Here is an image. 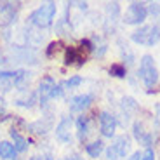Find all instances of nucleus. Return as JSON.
<instances>
[{
    "label": "nucleus",
    "mask_w": 160,
    "mask_h": 160,
    "mask_svg": "<svg viewBox=\"0 0 160 160\" xmlns=\"http://www.w3.org/2000/svg\"><path fill=\"white\" fill-rule=\"evenodd\" d=\"M54 91H56V82L52 78H44L38 85V96H40V103H45L51 98H54Z\"/></svg>",
    "instance_id": "nucleus-7"
},
{
    "label": "nucleus",
    "mask_w": 160,
    "mask_h": 160,
    "mask_svg": "<svg viewBox=\"0 0 160 160\" xmlns=\"http://www.w3.org/2000/svg\"><path fill=\"white\" fill-rule=\"evenodd\" d=\"M2 63H5V58L2 56V52H0V64H2Z\"/></svg>",
    "instance_id": "nucleus-23"
},
{
    "label": "nucleus",
    "mask_w": 160,
    "mask_h": 160,
    "mask_svg": "<svg viewBox=\"0 0 160 160\" xmlns=\"http://www.w3.org/2000/svg\"><path fill=\"white\" fill-rule=\"evenodd\" d=\"M146 16H148L146 4H143V2H132L124 14V23L125 24H139L146 19Z\"/></svg>",
    "instance_id": "nucleus-4"
},
{
    "label": "nucleus",
    "mask_w": 160,
    "mask_h": 160,
    "mask_svg": "<svg viewBox=\"0 0 160 160\" xmlns=\"http://www.w3.org/2000/svg\"><path fill=\"white\" fill-rule=\"evenodd\" d=\"M141 160H155V153L152 148H146V152L141 155Z\"/></svg>",
    "instance_id": "nucleus-18"
},
{
    "label": "nucleus",
    "mask_w": 160,
    "mask_h": 160,
    "mask_svg": "<svg viewBox=\"0 0 160 160\" xmlns=\"http://www.w3.org/2000/svg\"><path fill=\"white\" fill-rule=\"evenodd\" d=\"M82 84V77H72V78H68L66 82H64V87H77V85Z\"/></svg>",
    "instance_id": "nucleus-17"
},
{
    "label": "nucleus",
    "mask_w": 160,
    "mask_h": 160,
    "mask_svg": "<svg viewBox=\"0 0 160 160\" xmlns=\"http://www.w3.org/2000/svg\"><path fill=\"white\" fill-rule=\"evenodd\" d=\"M54 16H56V4L47 2V4H44L42 7H38L37 11L32 12L30 23L35 24V26H40V28H45V26H49L52 23Z\"/></svg>",
    "instance_id": "nucleus-3"
},
{
    "label": "nucleus",
    "mask_w": 160,
    "mask_h": 160,
    "mask_svg": "<svg viewBox=\"0 0 160 160\" xmlns=\"http://www.w3.org/2000/svg\"><path fill=\"white\" fill-rule=\"evenodd\" d=\"M148 12H152V14H158V12H160V5L158 4H150Z\"/></svg>",
    "instance_id": "nucleus-19"
},
{
    "label": "nucleus",
    "mask_w": 160,
    "mask_h": 160,
    "mask_svg": "<svg viewBox=\"0 0 160 160\" xmlns=\"http://www.w3.org/2000/svg\"><path fill=\"white\" fill-rule=\"evenodd\" d=\"M77 125V134H78V139H85L89 134V117H78L75 122Z\"/></svg>",
    "instance_id": "nucleus-11"
},
{
    "label": "nucleus",
    "mask_w": 160,
    "mask_h": 160,
    "mask_svg": "<svg viewBox=\"0 0 160 160\" xmlns=\"http://www.w3.org/2000/svg\"><path fill=\"white\" fill-rule=\"evenodd\" d=\"M139 77L146 87H153L158 82V70L155 66V61L150 54H144L139 61Z\"/></svg>",
    "instance_id": "nucleus-2"
},
{
    "label": "nucleus",
    "mask_w": 160,
    "mask_h": 160,
    "mask_svg": "<svg viewBox=\"0 0 160 160\" xmlns=\"http://www.w3.org/2000/svg\"><path fill=\"white\" fill-rule=\"evenodd\" d=\"M134 136H136L138 141H141V143L146 144V146H150V143H152V138H150L148 134H144L143 125H141L139 122H136V124H134Z\"/></svg>",
    "instance_id": "nucleus-14"
},
{
    "label": "nucleus",
    "mask_w": 160,
    "mask_h": 160,
    "mask_svg": "<svg viewBox=\"0 0 160 160\" xmlns=\"http://www.w3.org/2000/svg\"><path fill=\"white\" fill-rule=\"evenodd\" d=\"M110 73H112L113 77H118V78H122V77H125V66H122V64H112Z\"/></svg>",
    "instance_id": "nucleus-16"
},
{
    "label": "nucleus",
    "mask_w": 160,
    "mask_h": 160,
    "mask_svg": "<svg viewBox=\"0 0 160 160\" xmlns=\"http://www.w3.org/2000/svg\"><path fill=\"white\" fill-rule=\"evenodd\" d=\"M99 129L104 138H113L117 129V118L108 112H103L99 115Z\"/></svg>",
    "instance_id": "nucleus-6"
},
{
    "label": "nucleus",
    "mask_w": 160,
    "mask_h": 160,
    "mask_svg": "<svg viewBox=\"0 0 160 160\" xmlns=\"http://www.w3.org/2000/svg\"><path fill=\"white\" fill-rule=\"evenodd\" d=\"M132 42L139 45H146V47H152L160 40V26L157 24H144L141 28H138L136 32L131 35Z\"/></svg>",
    "instance_id": "nucleus-1"
},
{
    "label": "nucleus",
    "mask_w": 160,
    "mask_h": 160,
    "mask_svg": "<svg viewBox=\"0 0 160 160\" xmlns=\"http://www.w3.org/2000/svg\"><path fill=\"white\" fill-rule=\"evenodd\" d=\"M4 108H5V104H4V98L0 96V112H4Z\"/></svg>",
    "instance_id": "nucleus-20"
},
{
    "label": "nucleus",
    "mask_w": 160,
    "mask_h": 160,
    "mask_svg": "<svg viewBox=\"0 0 160 160\" xmlns=\"http://www.w3.org/2000/svg\"><path fill=\"white\" fill-rule=\"evenodd\" d=\"M30 160H44V158H40V157H33V158H30Z\"/></svg>",
    "instance_id": "nucleus-24"
},
{
    "label": "nucleus",
    "mask_w": 160,
    "mask_h": 160,
    "mask_svg": "<svg viewBox=\"0 0 160 160\" xmlns=\"http://www.w3.org/2000/svg\"><path fill=\"white\" fill-rule=\"evenodd\" d=\"M70 129H72V118H70V117H64L56 127V138L61 143H70V141H72Z\"/></svg>",
    "instance_id": "nucleus-8"
},
{
    "label": "nucleus",
    "mask_w": 160,
    "mask_h": 160,
    "mask_svg": "<svg viewBox=\"0 0 160 160\" xmlns=\"http://www.w3.org/2000/svg\"><path fill=\"white\" fill-rule=\"evenodd\" d=\"M131 148V139L127 136H118L108 148H106V160H120L127 155Z\"/></svg>",
    "instance_id": "nucleus-5"
},
{
    "label": "nucleus",
    "mask_w": 160,
    "mask_h": 160,
    "mask_svg": "<svg viewBox=\"0 0 160 160\" xmlns=\"http://www.w3.org/2000/svg\"><path fill=\"white\" fill-rule=\"evenodd\" d=\"M66 160H84V158H80L78 155H72V157H68Z\"/></svg>",
    "instance_id": "nucleus-21"
},
{
    "label": "nucleus",
    "mask_w": 160,
    "mask_h": 160,
    "mask_svg": "<svg viewBox=\"0 0 160 160\" xmlns=\"http://www.w3.org/2000/svg\"><path fill=\"white\" fill-rule=\"evenodd\" d=\"M104 150V143L103 141H94V143L87 144L85 146V152H87L89 157H92V158H98V157L101 155V152Z\"/></svg>",
    "instance_id": "nucleus-13"
},
{
    "label": "nucleus",
    "mask_w": 160,
    "mask_h": 160,
    "mask_svg": "<svg viewBox=\"0 0 160 160\" xmlns=\"http://www.w3.org/2000/svg\"><path fill=\"white\" fill-rule=\"evenodd\" d=\"M92 103V96L91 94H80V96H75L72 101H70V110L72 112H82Z\"/></svg>",
    "instance_id": "nucleus-9"
},
{
    "label": "nucleus",
    "mask_w": 160,
    "mask_h": 160,
    "mask_svg": "<svg viewBox=\"0 0 160 160\" xmlns=\"http://www.w3.org/2000/svg\"><path fill=\"white\" fill-rule=\"evenodd\" d=\"M85 56H82V52H80V49L77 47H68L66 49V56H64V61H66V64H73L78 61L80 64L84 63Z\"/></svg>",
    "instance_id": "nucleus-10"
},
{
    "label": "nucleus",
    "mask_w": 160,
    "mask_h": 160,
    "mask_svg": "<svg viewBox=\"0 0 160 160\" xmlns=\"http://www.w3.org/2000/svg\"><path fill=\"white\" fill-rule=\"evenodd\" d=\"M11 136H12V139H14V148H16V152H24V150L28 148L26 139H23L16 131H11Z\"/></svg>",
    "instance_id": "nucleus-15"
},
{
    "label": "nucleus",
    "mask_w": 160,
    "mask_h": 160,
    "mask_svg": "<svg viewBox=\"0 0 160 160\" xmlns=\"http://www.w3.org/2000/svg\"><path fill=\"white\" fill-rule=\"evenodd\" d=\"M16 155H18V152H16V148H14V144H11L9 141H2L0 143V157L2 158H16Z\"/></svg>",
    "instance_id": "nucleus-12"
},
{
    "label": "nucleus",
    "mask_w": 160,
    "mask_h": 160,
    "mask_svg": "<svg viewBox=\"0 0 160 160\" xmlns=\"http://www.w3.org/2000/svg\"><path fill=\"white\" fill-rule=\"evenodd\" d=\"M77 5H78L80 9H87V4H85V2H78Z\"/></svg>",
    "instance_id": "nucleus-22"
}]
</instances>
